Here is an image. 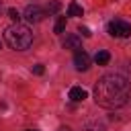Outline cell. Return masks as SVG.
<instances>
[{"mask_svg":"<svg viewBox=\"0 0 131 131\" xmlns=\"http://www.w3.org/2000/svg\"><path fill=\"white\" fill-rule=\"evenodd\" d=\"M131 98V82L123 74H104L94 84V100L102 108L125 106Z\"/></svg>","mask_w":131,"mask_h":131,"instance_id":"6da1fadb","label":"cell"},{"mask_svg":"<svg viewBox=\"0 0 131 131\" xmlns=\"http://www.w3.org/2000/svg\"><path fill=\"white\" fill-rule=\"evenodd\" d=\"M4 41L8 43L10 49H16V51H23V49H29L31 43H33V33L27 25H10L6 27L4 31Z\"/></svg>","mask_w":131,"mask_h":131,"instance_id":"7a4b0ae2","label":"cell"},{"mask_svg":"<svg viewBox=\"0 0 131 131\" xmlns=\"http://www.w3.org/2000/svg\"><path fill=\"white\" fill-rule=\"evenodd\" d=\"M108 35L111 37H119V39H125L131 35V25L127 20H121V18H115L108 23Z\"/></svg>","mask_w":131,"mask_h":131,"instance_id":"3957f363","label":"cell"},{"mask_svg":"<svg viewBox=\"0 0 131 131\" xmlns=\"http://www.w3.org/2000/svg\"><path fill=\"white\" fill-rule=\"evenodd\" d=\"M45 18V10L41 8V6H37V4H31V6H27V10H25V20L27 23H41Z\"/></svg>","mask_w":131,"mask_h":131,"instance_id":"277c9868","label":"cell"},{"mask_svg":"<svg viewBox=\"0 0 131 131\" xmlns=\"http://www.w3.org/2000/svg\"><path fill=\"white\" fill-rule=\"evenodd\" d=\"M74 66H76V70H80V72H86L88 68H90V55L86 53V51H76V55H74Z\"/></svg>","mask_w":131,"mask_h":131,"instance_id":"5b68a950","label":"cell"},{"mask_svg":"<svg viewBox=\"0 0 131 131\" xmlns=\"http://www.w3.org/2000/svg\"><path fill=\"white\" fill-rule=\"evenodd\" d=\"M80 47H82V39H80V35H70V37H66V41H63V49H76V51H80Z\"/></svg>","mask_w":131,"mask_h":131,"instance_id":"8992f818","label":"cell"},{"mask_svg":"<svg viewBox=\"0 0 131 131\" xmlns=\"http://www.w3.org/2000/svg\"><path fill=\"white\" fill-rule=\"evenodd\" d=\"M68 96H70V98H72L74 102H80V100H84V98L88 96V92H86V90H84L82 86H72V88H70V94H68Z\"/></svg>","mask_w":131,"mask_h":131,"instance_id":"52a82bcc","label":"cell"},{"mask_svg":"<svg viewBox=\"0 0 131 131\" xmlns=\"http://www.w3.org/2000/svg\"><path fill=\"white\" fill-rule=\"evenodd\" d=\"M94 61L98 63V66H106L108 61H111V53L108 51H96V55H94Z\"/></svg>","mask_w":131,"mask_h":131,"instance_id":"ba28073f","label":"cell"},{"mask_svg":"<svg viewBox=\"0 0 131 131\" xmlns=\"http://www.w3.org/2000/svg\"><path fill=\"white\" fill-rule=\"evenodd\" d=\"M82 14H84V10H82V6L78 2H70L68 4V16H82Z\"/></svg>","mask_w":131,"mask_h":131,"instance_id":"9c48e42d","label":"cell"},{"mask_svg":"<svg viewBox=\"0 0 131 131\" xmlns=\"http://www.w3.org/2000/svg\"><path fill=\"white\" fill-rule=\"evenodd\" d=\"M82 131H106V127L102 123H98V121H88Z\"/></svg>","mask_w":131,"mask_h":131,"instance_id":"30bf717a","label":"cell"},{"mask_svg":"<svg viewBox=\"0 0 131 131\" xmlns=\"http://www.w3.org/2000/svg\"><path fill=\"white\" fill-rule=\"evenodd\" d=\"M53 31H55L57 35L66 31V16H59V18L55 20V27H53Z\"/></svg>","mask_w":131,"mask_h":131,"instance_id":"8fae6325","label":"cell"},{"mask_svg":"<svg viewBox=\"0 0 131 131\" xmlns=\"http://www.w3.org/2000/svg\"><path fill=\"white\" fill-rule=\"evenodd\" d=\"M8 16H10V20H14V23H18V20H20V14H18V10H16V8H8Z\"/></svg>","mask_w":131,"mask_h":131,"instance_id":"7c38bea8","label":"cell"},{"mask_svg":"<svg viewBox=\"0 0 131 131\" xmlns=\"http://www.w3.org/2000/svg\"><path fill=\"white\" fill-rule=\"evenodd\" d=\"M31 72H33V74H37V76H43V74H45V68H43L41 63H37V66H33V68H31Z\"/></svg>","mask_w":131,"mask_h":131,"instance_id":"4fadbf2b","label":"cell"},{"mask_svg":"<svg viewBox=\"0 0 131 131\" xmlns=\"http://www.w3.org/2000/svg\"><path fill=\"white\" fill-rule=\"evenodd\" d=\"M59 8H61V4H59V2H55V0H53V2H51V4H49V6H47V10H49V12H51V14H53V12H57V10H59Z\"/></svg>","mask_w":131,"mask_h":131,"instance_id":"5bb4252c","label":"cell"},{"mask_svg":"<svg viewBox=\"0 0 131 131\" xmlns=\"http://www.w3.org/2000/svg\"><path fill=\"white\" fill-rule=\"evenodd\" d=\"M78 33H82V37H86V39H88V37H92V33H90V29H88V27H80V29H78Z\"/></svg>","mask_w":131,"mask_h":131,"instance_id":"9a60e30c","label":"cell"},{"mask_svg":"<svg viewBox=\"0 0 131 131\" xmlns=\"http://www.w3.org/2000/svg\"><path fill=\"white\" fill-rule=\"evenodd\" d=\"M57 131H72V129H70V127H59Z\"/></svg>","mask_w":131,"mask_h":131,"instance_id":"2e32d148","label":"cell"},{"mask_svg":"<svg viewBox=\"0 0 131 131\" xmlns=\"http://www.w3.org/2000/svg\"><path fill=\"white\" fill-rule=\"evenodd\" d=\"M27 131H37V129H27Z\"/></svg>","mask_w":131,"mask_h":131,"instance_id":"e0dca14e","label":"cell"},{"mask_svg":"<svg viewBox=\"0 0 131 131\" xmlns=\"http://www.w3.org/2000/svg\"><path fill=\"white\" fill-rule=\"evenodd\" d=\"M0 47H2V43H0Z\"/></svg>","mask_w":131,"mask_h":131,"instance_id":"ac0fdd59","label":"cell"},{"mask_svg":"<svg viewBox=\"0 0 131 131\" xmlns=\"http://www.w3.org/2000/svg\"><path fill=\"white\" fill-rule=\"evenodd\" d=\"M0 6H2V4H0Z\"/></svg>","mask_w":131,"mask_h":131,"instance_id":"d6986e66","label":"cell"}]
</instances>
